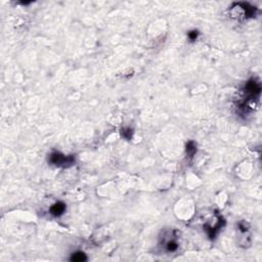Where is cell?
Masks as SVG:
<instances>
[{"instance_id":"4","label":"cell","mask_w":262,"mask_h":262,"mask_svg":"<svg viewBox=\"0 0 262 262\" xmlns=\"http://www.w3.org/2000/svg\"><path fill=\"white\" fill-rule=\"evenodd\" d=\"M176 248H177V245H176L175 243H172V242H170V243L168 244V246H167L168 251H174V250H176Z\"/></svg>"},{"instance_id":"2","label":"cell","mask_w":262,"mask_h":262,"mask_svg":"<svg viewBox=\"0 0 262 262\" xmlns=\"http://www.w3.org/2000/svg\"><path fill=\"white\" fill-rule=\"evenodd\" d=\"M66 209V206L63 203H56L54 204L53 206L51 207V209H50V212H51L52 215H55V216H59L61 215V213H63V211H65Z\"/></svg>"},{"instance_id":"3","label":"cell","mask_w":262,"mask_h":262,"mask_svg":"<svg viewBox=\"0 0 262 262\" xmlns=\"http://www.w3.org/2000/svg\"><path fill=\"white\" fill-rule=\"evenodd\" d=\"M71 260L72 261H84V260H86V257H85V255L83 253H75L72 256Z\"/></svg>"},{"instance_id":"1","label":"cell","mask_w":262,"mask_h":262,"mask_svg":"<svg viewBox=\"0 0 262 262\" xmlns=\"http://www.w3.org/2000/svg\"><path fill=\"white\" fill-rule=\"evenodd\" d=\"M73 157H66L59 153H53L50 156V162L55 164L56 166H67V164L72 165L73 164Z\"/></svg>"},{"instance_id":"5","label":"cell","mask_w":262,"mask_h":262,"mask_svg":"<svg viewBox=\"0 0 262 262\" xmlns=\"http://www.w3.org/2000/svg\"><path fill=\"white\" fill-rule=\"evenodd\" d=\"M196 36H198V32L196 31H192V32H190V34H188V37L190 38V39H196Z\"/></svg>"}]
</instances>
